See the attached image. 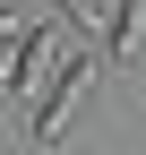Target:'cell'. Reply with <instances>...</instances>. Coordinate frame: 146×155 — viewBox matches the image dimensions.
Wrapping results in <instances>:
<instances>
[{"mask_svg": "<svg viewBox=\"0 0 146 155\" xmlns=\"http://www.w3.org/2000/svg\"><path fill=\"white\" fill-rule=\"evenodd\" d=\"M146 52V0H112L103 17V61H138Z\"/></svg>", "mask_w": 146, "mask_h": 155, "instance_id": "3", "label": "cell"}, {"mask_svg": "<svg viewBox=\"0 0 146 155\" xmlns=\"http://www.w3.org/2000/svg\"><path fill=\"white\" fill-rule=\"evenodd\" d=\"M52 61H60V43H52V26H17V43H9V95H34Z\"/></svg>", "mask_w": 146, "mask_h": 155, "instance_id": "2", "label": "cell"}, {"mask_svg": "<svg viewBox=\"0 0 146 155\" xmlns=\"http://www.w3.org/2000/svg\"><path fill=\"white\" fill-rule=\"evenodd\" d=\"M52 9H69V26H103V17H112L103 0H52Z\"/></svg>", "mask_w": 146, "mask_h": 155, "instance_id": "4", "label": "cell"}, {"mask_svg": "<svg viewBox=\"0 0 146 155\" xmlns=\"http://www.w3.org/2000/svg\"><path fill=\"white\" fill-rule=\"evenodd\" d=\"M95 61H103V52L95 43H78V35H69V43H60V61H52V78H43V104H34V138H69V121H78V112H86V95H95Z\"/></svg>", "mask_w": 146, "mask_h": 155, "instance_id": "1", "label": "cell"}]
</instances>
